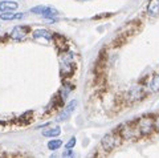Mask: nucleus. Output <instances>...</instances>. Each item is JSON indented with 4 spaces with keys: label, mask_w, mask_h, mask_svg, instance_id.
<instances>
[{
    "label": "nucleus",
    "mask_w": 159,
    "mask_h": 158,
    "mask_svg": "<svg viewBox=\"0 0 159 158\" xmlns=\"http://www.w3.org/2000/svg\"><path fill=\"white\" fill-rule=\"evenodd\" d=\"M61 145H62L61 140H52V141L48 142V149L49 150H57L61 147Z\"/></svg>",
    "instance_id": "nucleus-11"
},
{
    "label": "nucleus",
    "mask_w": 159,
    "mask_h": 158,
    "mask_svg": "<svg viewBox=\"0 0 159 158\" xmlns=\"http://www.w3.org/2000/svg\"><path fill=\"white\" fill-rule=\"evenodd\" d=\"M74 156H76V153H74L72 149H68L66 151L62 153V157H74Z\"/></svg>",
    "instance_id": "nucleus-14"
},
{
    "label": "nucleus",
    "mask_w": 159,
    "mask_h": 158,
    "mask_svg": "<svg viewBox=\"0 0 159 158\" xmlns=\"http://www.w3.org/2000/svg\"><path fill=\"white\" fill-rule=\"evenodd\" d=\"M28 32V27H21V26H17L13 28V31L11 33L12 39H15V40H21V39L25 37V35Z\"/></svg>",
    "instance_id": "nucleus-6"
},
{
    "label": "nucleus",
    "mask_w": 159,
    "mask_h": 158,
    "mask_svg": "<svg viewBox=\"0 0 159 158\" xmlns=\"http://www.w3.org/2000/svg\"><path fill=\"white\" fill-rule=\"evenodd\" d=\"M101 144H102V147L106 151H111V150H114V147L117 146L118 140H117V137L114 134H106L105 137L102 138Z\"/></svg>",
    "instance_id": "nucleus-4"
},
{
    "label": "nucleus",
    "mask_w": 159,
    "mask_h": 158,
    "mask_svg": "<svg viewBox=\"0 0 159 158\" xmlns=\"http://www.w3.org/2000/svg\"><path fill=\"white\" fill-rule=\"evenodd\" d=\"M84 2H86V0H84Z\"/></svg>",
    "instance_id": "nucleus-16"
},
{
    "label": "nucleus",
    "mask_w": 159,
    "mask_h": 158,
    "mask_svg": "<svg viewBox=\"0 0 159 158\" xmlns=\"http://www.w3.org/2000/svg\"><path fill=\"white\" fill-rule=\"evenodd\" d=\"M150 88L154 92H159V76H154L150 82Z\"/></svg>",
    "instance_id": "nucleus-12"
},
{
    "label": "nucleus",
    "mask_w": 159,
    "mask_h": 158,
    "mask_svg": "<svg viewBox=\"0 0 159 158\" xmlns=\"http://www.w3.org/2000/svg\"><path fill=\"white\" fill-rule=\"evenodd\" d=\"M33 39L34 40H39V39H45L47 41H49L52 39V33L47 31V29H36L33 32Z\"/></svg>",
    "instance_id": "nucleus-7"
},
{
    "label": "nucleus",
    "mask_w": 159,
    "mask_h": 158,
    "mask_svg": "<svg viewBox=\"0 0 159 158\" xmlns=\"http://www.w3.org/2000/svg\"><path fill=\"white\" fill-rule=\"evenodd\" d=\"M32 13H36V15H41L45 19H53L58 16V12L57 9H54L53 7H49V6H37L31 9Z\"/></svg>",
    "instance_id": "nucleus-1"
},
{
    "label": "nucleus",
    "mask_w": 159,
    "mask_h": 158,
    "mask_svg": "<svg viewBox=\"0 0 159 158\" xmlns=\"http://www.w3.org/2000/svg\"><path fill=\"white\" fill-rule=\"evenodd\" d=\"M147 12L150 15L159 13V0H150V3L147 6Z\"/></svg>",
    "instance_id": "nucleus-9"
},
{
    "label": "nucleus",
    "mask_w": 159,
    "mask_h": 158,
    "mask_svg": "<svg viewBox=\"0 0 159 158\" xmlns=\"http://www.w3.org/2000/svg\"><path fill=\"white\" fill-rule=\"evenodd\" d=\"M60 133H61V129H60V126H56V128H51V129H47L43 132V136L44 137H57L60 136Z\"/></svg>",
    "instance_id": "nucleus-10"
},
{
    "label": "nucleus",
    "mask_w": 159,
    "mask_h": 158,
    "mask_svg": "<svg viewBox=\"0 0 159 158\" xmlns=\"http://www.w3.org/2000/svg\"><path fill=\"white\" fill-rule=\"evenodd\" d=\"M138 129H139V133H142V134H147V133H150L154 126H155V121L151 120V118H141L138 122Z\"/></svg>",
    "instance_id": "nucleus-2"
},
{
    "label": "nucleus",
    "mask_w": 159,
    "mask_h": 158,
    "mask_svg": "<svg viewBox=\"0 0 159 158\" xmlns=\"http://www.w3.org/2000/svg\"><path fill=\"white\" fill-rule=\"evenodd\" d=\"M17 8H19V4L16 2H11V0L0 2V12H12V11H16Z\"/></svg>",
    "instance_id": "nucleus-5"
},
{
    "label": "nucleus",
    "mask_w": 159,
    "mask_h": 158,
    "mask_svg": "<svg viewBox=\"0 0 159 158\" xmlns=\"http://www.w3.org/2000/svg\"><path fill=\"white\" fill-rule=\"evenodd\" d=\"M77 104H78L77 100H72V101L65 106V109H64V110L57 116V121H66V120H69V118H70V116L73 114L74 109H76Z\"/></svg>",
    "instance_id": "nucleus-3"
},
{
    "label": "nucleus",
    "mask_w": 159,
    "mask_h": 158,
    "mask_svg": "<svg viewBox=\"0 0 159 158\" xmlns=\"http://www.w3.org/2000/svg\"><path fill=\"white\" fill-rule=\"evenodd\" d=\"M155 126H157V129L159 130V117H157V120H155Z\"/></svg>",
    "instance_id": "nucleus-15"
},
{
    "label": "nucleus",
    "mask_w": 159,
    "mask_h": 158,
    "mask_svg": "<svg viewBox=\"0 0 159 158\" xmlns=\"http://www.w3.org/2000/svg\"><path fill=\"white\" fill-rule=\"evenodd\" d=\"M74 145H76V137H72L65 144V147L66 149H72V147H74Z\"/></svg>",
    "instance_id": "nucleus-13"
},
{
    "label": "nucleus",
    "mask_w": 159,
    "mask_h": 158,
    "mask_svg": "<svg viewBox=\"0 0 159 158\" xmlns=\"http://www.w3.org/2000/svg\"><path fill=\"white\" fill-rule=\"evenodd\" d=\"M25 17V13H11V12H4L0 15L2 20H20V19Z\"/></svg>",
    "instance_id": "nucleus-8"
}]
</instances>
